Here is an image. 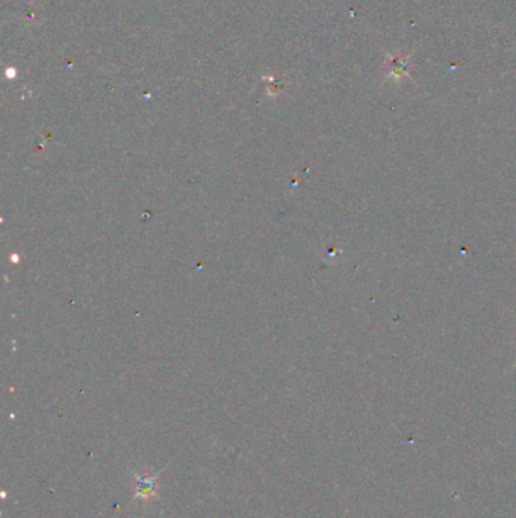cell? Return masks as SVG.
<instances>
[{"label": "cell", "instance_id": "1", "mask_svg": "<svg viewBox=\"0 0 516 518\" xmlns=\"http://www.w3.org/2000/svg\"><path fill=\"white\" fill-rule=\"evenodd\" d=\"M407 59L404 57H393L389 59V76L393 79H402L407 75Z\"/></svg>", "mask_w": 516, "mask_h": 518}, {"label": "cell", "instance_id": "2", "mask_svg": "<svg viewBox=\"0 0 516 518\" xmlns=\"http://www.w3.org/2000/svg\"><path fill=\"white\" fill-rule=\"evenodd\" d=\"M138 484V497H149L150 494L155 493V478L152 479H147V478H139L137 480Z\"/></svg>", "mask_w": 516, "mask_h": 518}]
</instances>
